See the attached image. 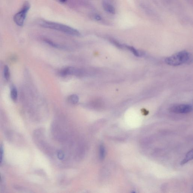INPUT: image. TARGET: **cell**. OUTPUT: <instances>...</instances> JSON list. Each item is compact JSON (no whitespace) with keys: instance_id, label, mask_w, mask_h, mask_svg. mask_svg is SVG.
<instances>
[{"instance_id":"7c38bea8","label":"cell","mask_w":193,"mask_h":193,"mask_svg":"<svg viewBox=\"0 0 193 193\" xmlns=\"http://www.w3.org/2000/svg\"><path fill=\"white\" fill-rule=\"evenodd\" d=\"M17 91L16 88H13L11 92V97L14 102H16L17 99Z\"/></svg>"},{"instance_id":"9a60e30c","label":"cell","mask_w":193,"mask_h":193,"mask_svg":"<svg viewBox=\"0 0 193 193\" xmlns=\"http://www.w3.org/2000/svg\"><path fill=\"white\" fill-rule=\"evenodd\" d=\"M4 151L3 147H0V164L2 162L3 157Z\"/></svg>"},{"instance_id":"ba28073f","label":"cell","mask_w":193,"mask_h":193,"mask_svg":"<svg viewBox=\"0 0 193 193\" xmlns=\"http://www.w3.org/2000/svg\"><path fill=\"white\" fill-rule=\"evenodd\" d=\"M68 101L73 104H77L79 101V97L77 95L73 94L69 96Z\"/></svg>"},{"instance_id":"277c9868","label":"cell","mask_w":193,"mask_h":193,"mask_svg":"<svg viewBox=\"0 0 193 193\" xmlns=\"http://www.w3.org/2000/svg\"><path fill=\"white\" fill-rule=\"evenodd\" d=\"M192 110V106L187 104H176L172 106L169 109L171 112L176 114L188 113L191 112Z\"/></svg>"},{"instance_id":"8fae6325","label":"cell","mask_w":193,"mask_h":193,"mask_svg":"<svg viewBox=\"0 0 193 193\" xmlns=\"http://www.w3.org/2000/svg\"><path fill=\"white\" fill-rule=\"evenodd\" d=\"M106 150L105 147L103 144L100 146V149H99V157L100 160H103L104 159L105 156Z\"/></svg>"},{"instance_id":"ac0fdd59","label":"cell","mask_w":193,"mask_h":193,"mask_svg":"<svg viewBox=\"0 0 193 193\" xmlns=\"http://www.w3.org/2000/svg\"><path fill=\"white\" fill-rule=\"evenodd\" d=\"M1 180H2V177H1V175L0 174V182H1Z\"/></svg>"},{"instance_id":"e0dca14e","label":"cell","mask_w":193,"mask_h":193,"mask_svg":"<svg viewBox=\"0 0 193 193\" xmlns=\"http://www.w3.org/2000/svg\"><path fill=\"white\" fill-rule=\"evenodd\" d=\"M67 1V0H59V1H60V2L63 3Z\"/></svg>"},{"instance_id":"6da1fadb","label":"cell","mask_w":193,"mask_h":193,"mask_svg":"<svg viewBox=\"0 0 193 193\" xmlns=\"http://www.w3.org/2000/svg\"><path fill=\"white\" fill-rule=\"evenodd\" d=\"M40 24L43 27L58 30L70 35L76 36L81 35L78 30L65 25L48 21L42 22Z\"/></svg>"},{"instance_id":"52a82bcc","label":"cell","mask_w":193,"mask_h":193,"mask_svg":"<svg viewBox=\"0 0 193 193\" xmlns=\"http://www.w3.org/2000/svg\"><path fill=\"white\" fill-rule=\"evenodd\" d=\"M123 48H125L128 49L135 56H137V57H140L141 56V53L139 52V51L136 50L133 47L128 46V45H123Z\"/></svg>"},{"instance_id":"5bb4252c","label":"cell","mask_w":193,"mask_h":193,"mask_svg":"<svg viewBox=\"0 0 193 193\" xmlns=\"http://www.w3.org/2000/svg\"><path fill=\"white\" fill-rule=\"evenodd\" d=\"M57 157L60 160H63L64 159L65 155L64 153L62 151H59L57 152Z\"/></svg>"},{"instance_id":"5b68a950","label":"cell","mask_w":193,"mask_h":193,"mask_svg":"<svg viewBox=\"0 0 193 193\" xmlns=\"http://www.w3.org/2000/svg\"><path fill=\"white\" fill-rule=\"evenodd\" d=\"M83 73V71L78 68L73 67H67L60 71V75L62 76L67 75L81 76Z\"/></svg>"},{"instance_id":"3957f363","label":"cell","mask_w":193,"mask_h":193,"mask_svg":"<svg viewBox=\"0 0 193 193\" xmlns=\"http://www.w3.org/2000/svg\"><path fill=\"white\" fill-rule=\"evenodd\" d=\"M30 8V5L28 2L23 4L21 9L14 16V21L17 25L22 27L24 24L27 13Z\"/></svg>"},{"instance_id":"30bf717a","label":"cell","mask_w":193,"mask_h":193,"mask_svg":"<svg viewBox=\"0 0 193 193\" xmlns=\"http://www.w3.org/2000/svg\"><path fill=\"white\" fill-rule=\"evenodd\" d=\"M193 158V151L192 149L186 155V158L183 160L182 162L181 163V165L186 163L188 161L191 160Z\"/></svg>"},{"instance_id":"2e32d148","label":"cell","mask_w":193,"mask_h":193,"mask_svg":"<svg viewBox=\"0 0 193 193\" xmlns=\"http://www.w3.org/2000/svg\"><path fill=\"white\" fill-rule=\"evenodd\" d=\"M94 18L97 21H100L102 20V17L100 15H95Z\"/></svg>"},{"instance_id":"8992f818","label":"cell","mask_w":193,"mask_h":193,"mask_svg":"<svg viewBox=\"0 0 193 193\" xmlns=\"http://www.w3.org/2000/svg\"><path fill=\"white\" fill-rule=\"evenodd\" d=\"M103 7L106 12L111 14L114 15L115 13V8L112 5L107 2H104L103 4Z\"/></svg>"},{"instance_id":"9c48e42d","label":"cell","mask_w":193,"mask_h":193,"mask_svg":"<svg viewBox=\"0 0 193 193\" xmlns=\"http://www.w3.org/2000/svg\"><path fill=\"white\" fill-rule=\"evenodd\" d=\"M44 41L46 43L48 44V45H50L51 46H53V47L59 48V49H66V48L64 46H62L61 45H58V44L52 42L50 40L46 39L44 40Z\"/></svg>"},{"instance_id":"4fadbf2b","label":"cell","mask_w":193,"mask_h":193,"mask_svg":"<svg viewBox=\"0 0 193 193\" xmlns=\"http://www.w3.org/2000/svg\"><path fill=\"white\" fill-rule=\"evenodd\" d=\"M4 76L5 79L7 80H9L10 77L9 68L7 65H5L4 68Z\"/></svg>"},{"instance_id":"7a4b0ae2","label":"cell","mask_w":193,"mask_h":193,"mask_svg":"<svg viewBox=\"0 0 193 193\" xmlns=\"http://www.w3.org/2000/svg\"><path fill=\"white\" fill-rule=\"evenodd\" d=\"M191 59L190 53L186 51H183L167 58L165 62L169 65L177 66L188 62Z\"/></svg>"}]
</instances>
